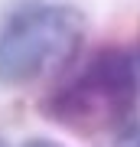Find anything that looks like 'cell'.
<instances>
[{"label":"cell","instance_id":"3","mask_svg":"<svg viewBox=\"0 0 140 147\" xmlns=\"http://www.w3.org/2000/svg\"><path fill=\"white\" fill-rule=\"evenodd\" d=\"M23 147H62V144H56V141H42V137H36V141H26Z\"/></svg>","mask_w":140,"mask_h":147},{"label":"cell","instance_id":"4","mask_svg":"<svg viewBox=\"0 0 140 147\" xmlns=\"http://www.w3.org/2000/svg\"><path fill=\"white\" fill-rule=\"evenodd\" d=\"M134 147H140V137H137V144H134Z\"/></svg>","mask_w":140,"mask_h":147},{"label":"cell","instance_id":"2","mask_svg":"<svg viewBox=\"0 0 140 147\" xmlns=\"http://www.w3.org/2000/svg\"><path fill=\"white\" fill-rule=\"evenodd\" d=\"M137 105V72L124 49H101L85 72L56 92L49 115L65 127L94 131L124 121Z\"/></svg>","mask_w":140,"mask_h":147},{"label":"cell","instance_id":"1","mask_svg":"<svg viewBox=\"0 0 140 147\" xmlns=\"http://www.w3.org/2000/svg\"><path fill=\"white\" fill-rule=\"evenodd\" d=\"M85 20L65 3L20 7L0 30V85H26L78 53Z\"/></svg>","mask_w":140,"mask_h":147}]
</instances>
